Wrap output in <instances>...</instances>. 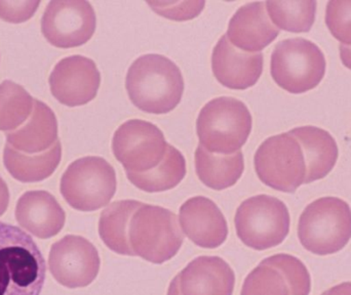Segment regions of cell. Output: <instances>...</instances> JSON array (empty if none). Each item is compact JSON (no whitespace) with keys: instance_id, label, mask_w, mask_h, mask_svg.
Returning <instances> with one entry per match:
<instances>
[{"instance_id":"obj_1","label":"cell","mask_w":351,"mask_h":295,"mask_svg":"<svg viewBox=\"0 0 351 295\" xmlns=\"http://www.w3.org/2000/svg\"><path fill=\"white\" fill-rule=\"evenodd\" d=\"M125 88L132 103L152 114H167L180 104L184 79L177 65L162 55L138 57L127 74Z\"/></svg>"},{"instance_id":"obj_2","label":"cell","mask_w":351,"mask_h":295,"mask_svg":"<svg viewBox=\"0 0 351 295\" xmlns=\"http://www.w3.org/2000/svg\"><path fill=\"white\" fill-rule=\"evenodd\" d=\"M45 259L24 230L0 222V295H40Z\"/></svg>"},{"instance_id":"obj_3","label":"cell","mask_w":351,"mask_h":295,"mask_svg":"<svg viewBox=\"0 0 351 295\" xmlns=\"http://www.w3.org/2000/svg\"><path fill=\"white\" fill-rule=\"evenodd\" d=\"M252 123L251 113L241 101L229 97L214 99L196 120L199 145L215 154L239 152L251 133Z\"/></svg>"},{"instance_id":"obj_4","label":"cell","mask_w":351,"mask_h":295,"mask_svg":"<svg viewBox=\"0 0 351 295\" xmlns=\"http://www.w3.org/2000/svg\"><path fill=\"white\" fill-rule=\"evenodd\" d=\"M298 237L303 247L315 255L341 251L351 239L350 205L335 197L315 200L301 214Z\"/></svg>"},{"instance_id":"obj_5","label":"cell","mask_w":351,"mask_h":295,"mask_svg":"<svg viewBox=\"0 0 351 295\" xmlns=\"http://www.w3.org/2000/svg\"><path fill=\"white\" fill-rule=\"evenodd\" d=\"M129 241L135 257L162 264L177 255L183 243V234L174 212L142 204L132 216Z\"/></svg>"},{"instance_id":"obj_6","label":"cell","mask_w":351,"mask_h":295,"mask_svg":"<svg viewBox=\"0 0 351 295\" xmlns=\"http://www.w3.org/2000/svg\"><path fill=\"white\" fill-rule=\"evenodd\" d=\"M60 191L80 211H95L108 205L117 192V173L104 158L84 157L72 162L62 175Z\"/></svg>"},{"instance_id":"obj_7","label":"cell","mask_w":351,"mask_h":295,"mask_svg":"<svg viewBox=\"0 0 351 295\" xmlns=\"http://www.w3.org/2000/svg\"><path fill=\"white\" fill-rule=\"evenodd\" d=\"M237 234L255 251L278 246L290 231V214L284 202L267 195L245 200L235 214Z\"/></svg>"},{"instance_id":"obj_8","label":"cell","mask_w":351,"mask_h":295,"mask_svg":"<svg viewBox=\"0 0 351 295\" xmlns=\"http://www.w3.org/2000/svg\"><path fill=\"white\" fill-rule=\"evenodd\" d=\"M325 73L323 51L306 39L280 41L272 53V78L291 94H302L317 88Z\"/></svg>"},{"instance_id":"obj_9","label":"cell","mask_w":351,"mask_h":295,"mask_svg":"<svg viewBox=\"0 0 351 295\" xmlns=\"http://www.w3.org/2000/svg\"><path fill=\"white\" fill-rule=\"evenodd\" d=\"M256 172L262 183L285 193H294L306 177L304 154L290 133L264 141L255 154Z\"/></svg>"},{"instance_id":"obj_10","label":"cell","mask_w":351,"mask_h":295,"mask_svg":"<svg viewBox=\"0 0 351 295\" xmlns=\"http://www.w3.org/2000/svg\"><path fill=\"white\" fill-rule=\"evenodd\" d=\"M169 144L154 123L132 119L115 131L112 151L125 172H145L156 168L166 155Z\"/></svg>"},{"instance_id":"obj_11","label":"cell","mask_w":351,"mask_h":295,"mask_svg":"<svg viewBox=\"0 0 351 295\" xmlns=\"http://www.w3.org/2000/svg\"><path fill=\"white\" fill-rule=\"evenodd\" d=\"M96 25V14L90 2L53 0L43 12L41 32L53 47L71 49L88 42Z\"/></svg>"},{"instance_id":"obj_12","label":"cell","mask_w":351,"mask_h":295,"mask_svg":"<svg viewBox=\"0 0 351 295\" xmlns=\"http://www.w3.org/2000/svg\"><path fill=\"white\" fill-rule=\"evenodd\" d=\"M311 279L304 264L289 255L260 263L245 278L241 295H309Z\"/></svg>"},{"instance_id":"obj_13","label":"cell","mask_w":351,"mask_h":295,"mask_svg":"<svg viewBox=\"0 0 351 295\" xmlns=\"http://www.w3.org/2000/svg\"><path fill=\"white\" fill-rule=\"evenodd\" d=\"M100 263L96 247L82 236L67 235L53 243L49 251V272L67 288L90 285L98 276Z\"/></svg>"},{"instance_id":"obj_14","label":"cell","mask_w":351,"mask_h":295,"mask_svg":"<svg viewBox=\"0 0 351 295\" xmlns=\"http://www.w3.org/2000/svg\"><path fill=\"white\" fill-rule=\"evenodd\" d=\"M101 74L93 60L71 55L61 60L49 76L51 94L68 107L92 102L98 94Z\"/></svg>"},{"instance_id":"obj_15","label":"cell","mask_w":351,"mask_h":295,"mask_svg":"<svg viewBox=\"0 0 351 295\" xmlns=\"http://www.w3.org/2000/svg\"><path fill=\"white\" fill-rule=\"evenodd\" d=\"M234 272L217 257H200L171 282L168 295H232Z\"/></svg>"},{"instance_id":"obj_16","label":"cell","mask_w":351,"mask_h":295,"mask_svg":"<svg viewBox=\"0 0 351 295\" xmlns=\"http://www.w3.org/2000/svg\"><path fill=\"white\" fill-rule=\"evenodd\" d=\"M212 70L225 88L243 90L257 84L263 71V55L237 49L223 35L213 49Z\"/></svg>"},{"instance_id":"obj_17","label":"cell","mask_w":351,"mask_h":295,"mask_svg":"<svg viewBox=\"0 0 351 295\" xmlns=\"http://www.w3.org/2000/svg\"><path fill=\"white\" fill-rule=\"evenodd\" d=\"M180 224L184 234L202 248H217L228 236L222 211L214 201L202 196L188 199L181 206Z\"/></svg>"},{"instance_id":"obj_18","label":"cell","mask_w":351,"mask_h":295,"mask_svg":"<svg viewBox=\"0 0 351 295\" xmlns=\"http://www.w3.org/2000/svg\"><path fill=\"white\" fill-rule=\"evenodd\" d=\"M280 34L266 12L265 2H251L241 6L231 18L227 38L247 53H260Z\"/></svg>"},{"instance_id":"obj_19","label":"cell","mask_w":351,"mask_h":295,"mask_svg":"<svg viewBox=\"0 0 351 295\" xmlns=\"http://www.w3.org/2000/svg\"><path fill=\"white\" fill-rule=\"evenodd\" d=\"M14 214L18 224L39 239L59 234L66 220L63 208L47 191L26 192L18 200Z\"/></svg>"},{"instance_id":"obj_20","label":"cell","mask_w":351,"mask_h":295,"mask_svg":"<svg viewBox=\"0 0 351 295\" xmlns=\"http://www.w3.org/2000/svg\"><path fill=\"white\" fill-rule=\"evenodd\" d=\"M6 144L19 152L33 155L45 152L57 143L58 121L45 103L34 100L28 120L18 129L5 133Z\"/></svg>"},{"instance_id":"obj_21","label":"cell","mask_w":351,"mask_h":295,"mask_svg":"<svg viewBox=\"0 0 351 295\" xmlns=\"http://www.w3.org/2000/svg\"><path fill=\"white\" fill-rule=\"evenodd\" d=\"M300 144L306 164L305 183L327 177L335 166L338 148L328 131L315 127H297L289 131Z\"/></svg>"},{"instance_id":"obj_22","label":"cell","mask_w":351,"mask_h":295,"mask_svg":"<svg viewBox=\"0 0 351 295\" xmlns=\"http://www.w3.org/2000/svg\"><path fill=\"white\" fill-rule=\"evenodd\" d=\"M194 162L198 179L206 187L217 191L232 187L245 170V159L241 151L230 155L215 154L199 145L194 155Z\"/></svg>"},{"instance_id":"obj_23","label":"cell","mask_w":351,"mask_h":295,"mask_svg":"<svg viewBox=\"0 0 351 295\" xmlns=\"http://www.w3.org/2000/svg\"><path fill=\"white\" fill-rule=\"evenodd\" d=\"M62 159L60 141L49 150L39 154H25L6 144L3 150V164L14 179L21 183H39L51 177Z\"/></svg>"},{"instance_id":"obj_24","label":"cell","mask_w":351,"mask_h":295,"mask_svg":"<svg viewBox=\"0 0 351 295\" xmlns=\"http://www.w3.org/2000/svg\"><path fill=\"white\" fill-rule=\"evenodd\" d=\"M135 200L113 202L100 216L99 234L107 247L121 255L135 257L129 241L132 216L142 205Z\"/></svg>"},{"instance_id":"obj_25","label":"cell","mask_w":351,"mask_h":295,"mask_svg":"<svg viewBox=\"0 0 351 295\" xmlns=\"http://www.w3.org/2000/svg\"><path fill=\"white\" fill-rule=\"evenodd\" d=\"M186 175V160L179 150L168 145L162 162L145 172H127L128 179L138 189L148 193L168 191L177 187Z\"/></svg>"},{"instance_id":"obj_26","label":"cell","mask_w":351,"mask_h":295,"mask_svg":"<svg viewBox=\"0 0 351 295\" xmlns=\"http://www.w3.org/2000/svg\"><path fill=\"white\" fill-rule=\"evenodd\" d=\"M34 99L23 86L5 80L0 84V131H16L33 111Z\"/></svg>"},{"instance_id":"obj_27","label":"cell","mask_w":351,"mask_h":295,"mask_svg":"<svg viewBox=\"0 0 351 295\" xmlns=\"http://www.w3.org/2000/svg\"><path fill=\"white\" fill-rule=\"evenodd\" d=\"M270 18L278 28L289 32H308L315 20V0L266 1Z\"/></svg>"},{"instance_id":"obj_28","label":"cell","mask_w":351,"mask_h":295,"mask_svg":"<svg viewBox=\"0 0 351 295\" xmlns=\"http://www.w3.org/2000/svg\"><path fill=\"white\" fill-rule=\"evenodd\" d=\"M326 24L342 44L351 47V0H332L328 3Z\"/></svg>"},{"instance_id":"obj_29","label":"cell","mask_w":351,"mask_h":295,"mask_svg":"<svg viewBox=\"0 0 351 295\" xmlns=\"http://www.w3.org/2000/svg\"><path fill=\"white\" fill-rule=\"evenodd\" d=\"M148 5L160 16L173 21L196 18L204 10V1H147Z\"/></svg>"},{"instance_id":"obj_30","label":"cell","mask_w":351,"mask_h":295,"mask_svg":"<svg viewBox=\"0 0 351 295\" xmlns=\"http://www.w3.org/2000/svg\"><path fill=\"white\" fill-rule=\"evenodd\" d=\"M39 4V0H0V18L12 24L27 22L34 16Z\"/></svg>"},{"instance_id":"obj_31","label":"cell","mask_w":351,"mask_h":295,"mask_svg":"<svg viewBox=\"0 0 351 295\" xmlns=\"http://www.w3.org/2000/svg\"><path fill=\"white\" fill-rule=\"evenodd\" d=\"M10 204V191L5 181L0 177V216H3Z\"/></svg>"},{"instance_id":"obj_32","label":"cell","mask_w":351,"mask_h":295,"mask_svg":"<svg viewBox=\"0 0 351 295\" xmlns=\"http://www.w3.org/2000/svg\"><path fill=\"white\" fill-rule=\"evenodd\" d=\"M322 295H351V282L339 284Z\"/></svg>"},{"instance_id":"obj_33","label":"cell","mask_w":351,"mask_h":295,"mask_svg":"<svg viewBox=\"0 0 351 295\" xmlns=\"http://www.w3.org/2000/svg\"><path fill=\"white\" fill-rule=\"evenodd\" d=\"M340 57H341V61L344 66L351 70V47L340 45Z\"/></svg>"}]
</instances>
